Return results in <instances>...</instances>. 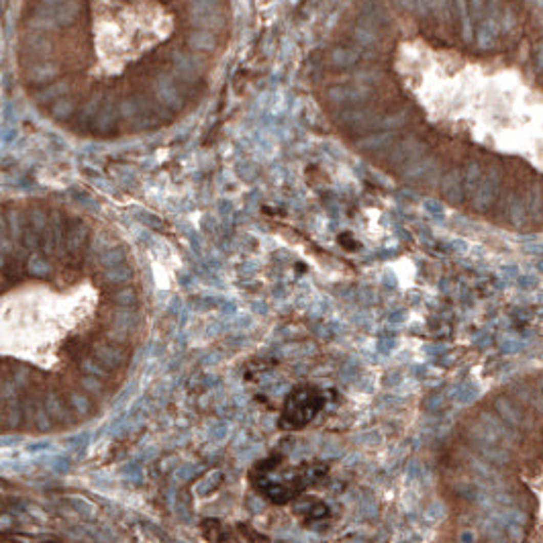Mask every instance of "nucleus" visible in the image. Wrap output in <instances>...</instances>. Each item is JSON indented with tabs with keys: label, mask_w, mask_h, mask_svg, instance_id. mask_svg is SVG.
<instances>
[{
	"label": "nucleus",
	"mask_w": 543,
	"mask_h": 543,
	"mask_svg": "<svg viewBox=\"0 0 543 543\" xmlns=\"http://www.w3.org/2000/svg\"><path fill=\"white\" fill-rule=\"evenodd\" d=\"M386 63L398 94L433 129L543 158V82L517 51H478L445 35L402 29Z\"/></svg>",
	"instance_id": "obj_1"
}]
</instances>
